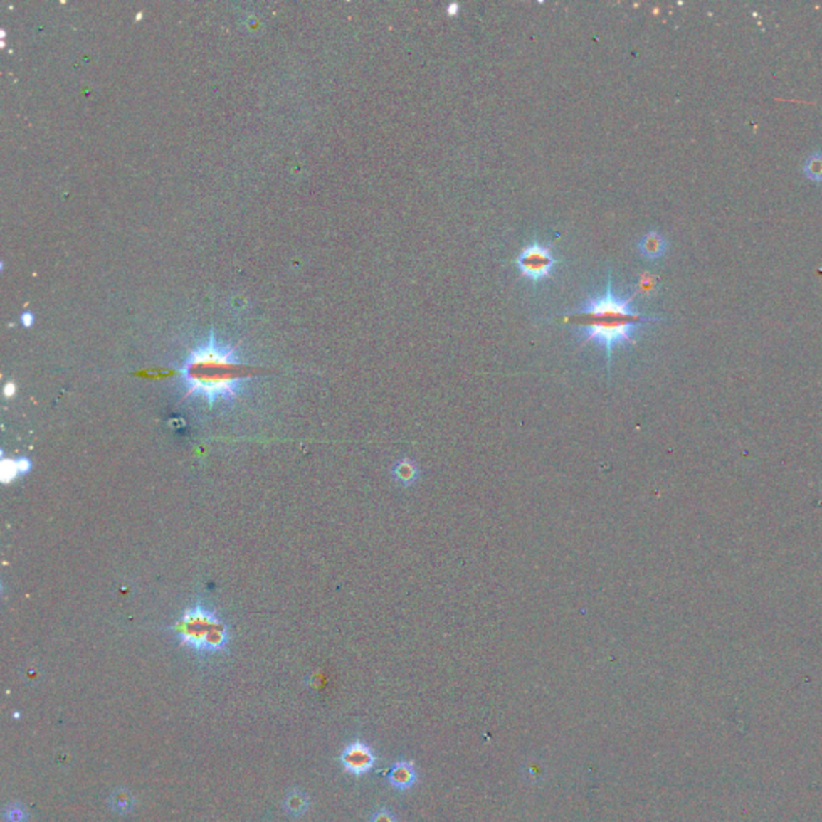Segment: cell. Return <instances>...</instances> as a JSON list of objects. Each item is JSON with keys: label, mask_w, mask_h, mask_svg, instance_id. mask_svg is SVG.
I'll use <instances>...</instances> for the list:
<instances>
[{"label": "cell", "mask_w": 822, "mask_h": 822, "mask_svg": "<svg viewBox=\"0 0 822 822\" xmlns=\"http://www.w3.org/2000/svg\"><path fill=\"white\" fill-rule=\"evenodd\" d=\"M415 781H416L415 763L406 760H399L394 763L391 773H389V782H391V786L394 789L406 790L415 784Z\"/></svg>", "instance_id": "6"}, {"label": "cell", "mask_w": 822, "mask_h": 822, "mask_svg": "<svg viewBox=\"0 0 822 822\" xmlns=\"http://www.w3.org/2000/svg\"><path fill=\"white\" fill-rule=\"evenodd\" d=\"M171 630L181 646L198 654H217L227 649L230 641L228 626L204 604L185 608Z\"/></svg>", "instance_id": "3"}, {"label": "cell", "mask_w": 822, "mask_h": 822, "mask_svg": "<svg viewBox=\"0 0 822 822\" xmlns=\"http://www.w3.org/2000/svg\"><path fill=\"white\" fill-rule=\"evenodd\" d=\"M283 806H285V811L293 816V818H299V816H302L307 813V809L310 806V800L309 796H307L302 790L299 789H291L290 792L285 795L283 799Z\"/></svg>", "instance_id": "9"}, {"label": "cell", "mask_w": 822, "mask_h": 822, "mask_svg": "<svg viewBox=\"0 0 822 822\" xmlns=\"http://www.w3.org/2000/svg\"><path fill=\"white\" fill-rule=\"evenodd\" d=\"M244 369L236 349L217 341L211 331L209 337L188 354L179 373L186 394L203 399L212 408L217 401H230L241 394L249 381Z\"/></svg>", "instance_id": "2"}, {"label": "cell", "mask_w": 822, "mask_h": 822, "mask_svg": "<svg viewBox=\"0 0 822 822\" xmlns=\"http://www.w3.org/2000/svg\"><path fill=\"white\" fill-rule=\"evenodd\" d=\"M639 254L648 260H658L667 251V241L658 231H648L638 243Z\"/></svg>", "instance_id": "7"}, {"label": "cell", "mask_w": 822, "mask_h": 822, "mask_svg": "<svg viewBox=\"0 0 822 822\" xmlns=\"http://www.w3.org/2000/svg\"><path fill=\"white\" fill-rule=\"evenodd\" d=\"M4 821L5 822H28L29 819V813H28V808L23 806L21 803H10L4 808Z\"/></svg>", "instance_id": "13"}, {"label": "cell", "mask_w": 822, "mask_h": 822, "mask_svg": "<svg viewBox=\"0 0 822 822\" xmlns=\"http://www.w3.org/2000/svg\"><path fill=\"white\" fill-rule=\"evenodd\" d=\"M4 392H5V397H11V395H15V384H14V382H9V384L5 386Z\"/></svg>", "instance_id": "17"}, {"label": "cell", "mask_w": 822, "mask_h": 822, "mask_svg": "<svg viewBox=\"0 0 822 822\" xmlns=\"http://www.w3.org/2000/svg\"><path fill=\"white\" fill-rule=\"evenodd\" d=\"M556 263L557 262L553 254H551V249L539 244L538 241H533L529 246H525L516 259V265L520 275L529 278L533 283H539L542 280L548 278Z\"/></svg>", "instance_id": "4"}, {"label": "cell", "mask_w": 822, "mask_h": 822, "mask_svg": "<svg viewBox=\"0 0 822 822\" xmlns=\"http://www.w3.org/2000/svg\"><path fill=\"white\" fill-rule=\"evenodd\" d=\"M21 323L23 326H26V328H31V326L34 325V315L31 312H24L21 315Z\"/></svg>", "instance_id": "16"}, {"label": "cell", "mask_w": 822, "mask_h": 822, "mask_svg": "<svg viewBox=\"0 0 822 822\" xmlns=\"http://www.w3.org/2000/svg\"><path fill=\"white\" fill-rule=\"evenodd\" d=\"M657 288H658L657 277H654L652 273H643L639 275L638 278L635 294H639V296L643 297H649L657 291Z\"/></svg>", "instance_id": "14"}, {"label": "cell", "mask_w": 822, "mask_h": 822, "mask_svg": "<svg viewBox=\"0 0 822 822\" xmlns=\"http://www.w3.org/2000/svg\"><path fill=\"white\" fill-rule=\"evenodd\" d=\"M110 806L119 814H127L135 806V796L127 789H116L110 796Z\"/></svg>", "instance_id": "10"}, {"label": "cell", "mask_w": 822, "mask_h": 822, "mask_svg": "<svg viewBox=\"0 0 822 822\" xmlns=\"http://www.w3.org/2000/svg\"><path fill=\"white\" fill-rule=\"evenodd\" d=\"M803 172H805L806 179L816 184L822 181V153H811L806 158L805 164H803Z\"/></svg>", "instance_id": "12"}, {"label": "cell", "mask_w": 822, "mask_h": 822, "mask_svg": "<svg viewBox=\"0 0 822 822\" xmlns=\"http://www.w3.org/2000/svg\"><path fill=\"white\" fill-rule=\"evenodd\" d=\"M635 297V293L628 297L615 296L612 273L608 272L606 291L602 296H589L574 312L561 318L562 323L579 326L581 346L596 342L604 347L608 372H611L613 349L625 344H631V346L636 344L635 332L643 325L658 322L657 318L646 317L633 309L631 300Z\"/></svg>", "instance_id": "1"}, {"label": "cell", "mask_w": 822, "mask_h": 822, "mask_svg": "<svg viewBox=\"0 0 822 822\" xmlns=\"http://www.w3.org/2000/svg\"><path fill=\"white\" fill-rule=\"evenodd\" d=\"M392 474L400 485L408 487L413 485L418 480L419 468L415 461L410 460V458H401V460L395 463V466L392 468Z\"/></svg>", "instance_id": "8"}, {"label": "cell", "mask_w": 822, "mask_h": 822, "mask_svg": "<svg viewBox=\"0 0 822 822\" xmlns=\"http://www.w3.org/2000/svg\"><path fill=\"white\" fill-rule=\"evenodd\" d=\"M369 822H399V821L395 818V814L392 811H389V809H378V811L373 813Z\"/></svg>", "instance_id": "15"}, {"label": "cell", "mask_w": 822, "mask_h": 822, "mask_svg": "<svg viewBox=\"0 0 822 822\" xmlns=\"http://www.w3.org/2000/svg\"><path fill=\"white\" fill-rule=\"evenodd\" d=\"M31 461L28 458H18V460H5L2 464V479L5 484H9L15 479L16 475L28 474L31 470Z\"/></svg>", "instance_id": "11"}, {"label": "cell", "mask_w": 822, "mask_h": 822, "mask_svg": "<svg viewBox=\"0 0 822 822\" xmlns=\"http://www.w3.org/2000/svg\"><path fill=\"white\" fill-rule=\"evenodd\" d=\"M341 763L347 773L354 776L367 774L372 771L376 763V755L372 750V747L365 742L355 740V742L349 744L341 753Z\"/></svg>", "instance_id": "5"}]
</instances>
